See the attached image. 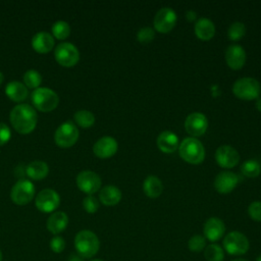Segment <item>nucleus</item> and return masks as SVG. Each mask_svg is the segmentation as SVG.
I'll return each instance as SVG.
<instances>
[{
	"label": "nucleus",
	"mask_w": 261,
	"mask_h": 261,
	"mask_svg": "<svg viewBox=\"0 0 261 261\" xmlns=\"http://www.w3.org/2000/svg\"><path fill=\"white\" fill-rule=\"evenodd\" d=\"M9 118L13 128L21 135L32 133L38 121V115L35 108L29 104L16 105L11 110Z\"/></svg>",
	"instance_id": "nucleus-1"
},
{
	"label": "nucleus",
	"mask_w": 261,
	"mask_h": 261,
	"mask_svg": "<svg viewBox=\"0 0 261 261\" xmlns=\"http://www.w3.org/2000/svg\"><path fill=\"white\" fill-rule=\"evenodd\" d=\"M74 248L82 258L94 257L100 248V241L95 232L84 229L76 233L74 238Z\"/></svg>",
	"instance_id": "nucleus-2"
},
{
	"label": "nucleus",
	"mask_w": 261,
	"mask_h": 261,
	"mask_svg": "<svg viewBox=\"0 0 261 261\" xmlns=\"http://www.w3.org/2000/svg\"><path fill=\"white\" fill-rule=\"evenodd\" d=\"M179 156L190 164H200L205 158V149L203 144L192 137L184 139L178 146Z\"/></svg>",
	"instance_id": "nucleus-3"
},
{
	"label": "nucleus",
	"mask_w": 261,
	"mask_h": 261,
	"mask_svg": "<svg viewBox=\"0 0 261 261\" xmlns=\"http://www.w3.org/2000/svg\"><path fill=\"white\" fill-rule=\"evenodd\" d=\"M31 97L35 108L42 112L54 110L59 103L58 95L48 88H38L34 90Z\"/></svg>",
	"instance_id": "nucleus-4"
},
{
	"label": "nucleus",
	"mask_w": 261,
	"mask_h": 261,
	"mask_svg": "<svg viewBox=\"0 0 261 261\" xmlns=\"http://www.w3.org/2000/svg\"><path fill=\"white\" fill-rule=\"evenodd\" d=\"M222 245L224 250L232 256H242L246 254L250 248V243L248 238L240 231L228 232L223 241Z\"/></svg>",
	"instance_id": "nucleus-5"
},
{
	"label": "nucleus",
	"mask_w": 261,
	"mask_h": 261,
	"mask_svg": "<svg viewBox=\"0 0 261 261\" xmlns=\"http://www.w3.org/2000/svg\"><path fill=\"white\" fill-rule=\"evenodd\" d=\"M232 92L239 99L254 100L260 95V85L253 77H242L233 84Z\"/></svg>",
	"instance_id": "nucleus-6"
},
{
	"label": "nucleus",
	"mask_w": 261,
	"mask_h": 261,
	"mask_svg": "<svg viewBox=\"0 0 261 261\" xmlns=\"http://www.w3.org/2000/svg\"><path fill=\"white\" fill-rule=\"evenodd\" d=\"M79 136L80 133L75 124L72 121H66L55 130L54 141L60 148H70L76 143Z\"/></svg>",
	"instance_id": "nucleus-7"
},
{
	"label": "nucleus",
	"mask_w": 261,
	"mask_h": 261,
	"mask_svg": "<svg viewBox=\"0 0 261 261\" xmlns=\"http://www.w3.org/2000/svg\"><path fill=\"white\" fill-rule=\"evenodd\" d=\"M35 196V186L29 179L21 178L17 180L10 192V198L16 205H27Z\"/></svg>",
	"instance_id": "nucleus-8"
},
{
	"label": "nucleus",
	"mask_w": 261,
	"mask_h": 261,
	"mask_svg": "<svg viewBox=\"0 0 261 261\" xmlns=\"http://www.w3.org/2000/svg\"><path fill=\"white\" fill-rule=\"evenodd\" d=\"M55 60L64 67H72L80 60V52L71 43H60L54 51Z\"/></svg>",
	"instance_id": "nucleus-9"
},
{
	"label": "nucleus",
	"mask_w": 261,
	"mask_h": 261,
	"mask_svg": "<svg viewBox=\"0 0 261 261\" xmlns=\"http://www.w3.org/2000/svg\"><path fill=\"white\" fill-rule=\"evenodd\" d=\"M35 203L39 211L50 213L58 208L60 204V197L54 190L44 189L37 195Z\"/></svg>",
	"instance_id": "nucleus-10"
},
{
	"label": "nucleus",
	"mask_w": 261,
	"mask_h": 261,
	"mask_svg": "<svg viewBox=\"0 0 261 261\" xmlns=\"http://www.w3.org/2000/svg\"><path fill=\"white\" fill-rule=\"evenodd\" d=\"M176 18V13L172 8L163 7L157 11L154 17V28L159 33H169L174 28Z\"/></svg>",
	"instance_id": "nucleus-11"
},
{
	"label": "nucleus",
	"mask_w": 261,
	"mask_h": 261,
	"mask_svg": "<svg viewBox=\"0 0 261 261\" xmlns=\"http://www.w3.org/2000/svg\"><path fill=\"white\" fill-rule=\"evenodd\" d=\"M76 186L82 192L88 195H92L100 190L101 178L94 171L84 170L76 176Z\"/></svg>",
	"instance_id": "nucleus-12"
},
{
	"label": "nucleus",
	"mask_w": 261,
	"mask_h": 261,
	"mask_svg": "<svg viewBox=\"0 0 261 261\" xmlns=\"http://www.w3.org/2000/svg\"><path fill=\"white\" fill-rule=\"evenodd\" d=\"M185 128L191 136L200 137L204 135L208 128V119L201 112H193L186 118Z\"/></svg>",
	"instance_id": "nucleus-13"
},
{
	"label": "nucleus",
	"mask_w": 261,
	"mask_h": 261,
	"mask_svg": "<svg viewBox=\"0 0 261 261\" xmlns=\"http://www.w3.org/2000/svg\"><path fill=\"white\" fill-rule=\"evenodd\" d=\"M215 159L220 167L231 168L239 163L240 155L233 147L229 145H222L216 150Z\"/></svg>",
	"instance_id": "nucleus-14"
},
{
	"label": "nucleus",
	"mask_w": 261,
	"mask_h": 261,
	"mask_svg": "<svg viewBox=\"0 0 261 261\" xmlns=\"http://www.w3.org/2000/svg\"><path fill=\"white\" fill-rule=\"evenodd\" d=\"M118 145L114 138L105 136L100 138L93 146L94 154L102 159L112 157L117 151Z\"/></svg>",
	"instance_id": "nucleus-15"
},
{
	"label": "nucleus",
	"mask_w": 261,
	"mask_h": 261,
	"mask_svg": "<svg viewBox=\"0 0 261 261\" xmlns=\"http://www.w3.org/2000/svg\"><path fill=\"white\" fill-rule=\"evenodd\" d=\"M239 176L231 171H221L214 179V188L220 194L230 193L238 185Z\"/></svg>",
	"instance_id": "nucleus-16"
},
{
	"label": "nucleus",
	"mask_w": 261,
	"mask_h": 261,
	"mask_svg": "<svg viewBox=\"0 0 261 261\" xmlns=\"http://www.w3.org/2000/svg\"><path fill=\"white\" fill-rule=\"evenodd\" d=\"M203 231L205 239L214 243L223 237L225 232V225L221 219L217 217H210L206 220Z\"/></svg>",
	"instance_id": "nucleus-17"
},
{
	"label": "nucleus",
	"mask_w": 261,
	"mask_h": 261,
	"mask_svg": "<svg viewBox=\"0 0 261 261\" xmlns=\"http://www.w3.org/2000/svg\"><path fill=\"white\" fill-rule=\"evenodd\" d=\"M227 65L234 70L241 69L246 62V52L240 45H230L225 51Z\"/></svg>",
	"instance_id": "nucleus-18"
},
{
	"label": "nucleus",
	"mask_w": 261,
	"mask_h": 261,
	"mask_svg": "<svg viewBox=\"0 0 261 261\" xmlns=\"http://www.w3.org/2000/svg\"><path fill=\"white\" fill-rule=\"evenodd\" d=\"M157 147L163 153H173L176 149H178V138L177 136L170 130H163L157 137Z\"/></svg>",
	"instance_id": "nucleus-19"
},
{
	"label": "nucleus",
	"mask_w": 261,
	"mask_h": 261,
	"mask_svg": "<svg viewBox=\"0 0 261 261\" xmlns=\"http://www.w3.org/2000/svg\"><path fill=\"white\" fill-rule=\"evenodd\" d=\"M32 47L38 53H48L54 47V38L47 32H39L32 39Z\"/></svg>",
	"instance_id": "nucleus-20"
},
{
	"label": "nucleus",
	"mask_w": 261,
	"mask_h": 261,
	"mask_svg": "<svg viewBox=\"0 0 261 261\" xmlns=\"http://www.w3.org/2000/svg\"><path fill=\"white\" fill-rule=\"evenodd\" d=\"M68 224V216L66 213L62 211H57L52 213L48 219H47V229L53 233V234H58L62 232Z\"/></svg>",
	"instance_id": "nucleus-21"
},
{
	"label": "nucleus",
	"mask_w": 261,
	"mask_h": 261,
	"mask_svg": "<svg viewBox=\"0 0 261 261\" xmlns=\"http://www.w3.org/2000/svg\"><path fill=\"white\" fill-rule=\"evenodd\" d=\"M6 96L14 102H22L27 99L29 91L28 88L20 82L12 81L8 83L5 87Z\"/></svg>",
	"instance_id": "nucleus-22"
},
{
	"label": "nucleus",
	"mask_w": 261,
	"mask_h": 261,
	"mask_svg": "<svg viewBox=\"0 0 261 261\" xmlns=\"http://www.w3.org/2000/svg\"><path fill=\"white\" fill-rule=\"evenodd\" d=\"M99 199L105 206H114L121 200V192L115 186H105L99 193Z\"/></svg>",
	"instance_id": "nucleus-23"
},
{
	"label": "nucleus",
	"mask_w": 261,
	"mask_h": 261,
	"mask_svg": "<svg viewBox=\"0 0 261 261\" xmlns=\"http://www.w3.org/2000/svg\"><path fill=\"white\" fill-rule=\"evenodd\" d=\"M195 34L200 40L209 41L215 34V25L210 19L202 17L195 24Z\"/></svg>",
	"instance_id": "nucleus-24"
},
{
	"label": "nucleus",
	"mask_w": 261,
	"mask_h": 261,
	"mask_svg": "<svg viewBox=\"0 0 261 261\" xmlns=\"http://www.w3.org/2000/svg\"><path fill=\"white\" fill-rule=\"evenodd\" d=\"M27 175L34 180H40L45 178L49 173V167L46 162L37 160L28 164L25 167Z\"/></svg>",
	"instance_id": "nucleus-25"
},
{
	"label": "nucleus",
	"mask_w": 261,
	"mask_h": 261,
	"mask_svg": "<svg viewBox=\"0 0 261 261\" xmlns=\"http://www.w3.org/2000/svg\"><path fill=\"white\" fill-rule=\"evenodd\" d=\"M143 191L149 198H158L163 191L162 181L155 175H149L143 182Z\"/></svg>",
	"instance_id": "nucleus-26"
},
{
	"label": "nucleus",
	"mask_w": 261,
	"mask_h": 261,
	"mask_svg": "<svg viewBox=\"0 0 261 261\" xmlns=\"http://www.w3.org/2000/svg\"><path fill=\"white\" fill-rule=\"evenodd\" d=\"M204 257L207 261H222L224 252L219 245L212 243L204 249Z\"/></svg>",
	"instance_id": "nucleus-27"
},
{
	"label": "nucleus",
	"mask_w": 261,
	"mask_h": 261,
	"mask_svg": "<svg viewBox=\"0 0 261 261\" xmlns=\"http://www.w3.org/2000/svg\"><path fill=\"white\" fill-rule=\"evenodd\" d=\"M74 121L77 125L88 128L95 123V116L91 111L80 110L74 113Z\"/></svg>",
	"instance_id": "nucleus-28"
},
{
	"label": "nucleus",
	"mask_w": 261,
	"mask_h": 261,
	"mask_svg": "<svg viewBox=\"0 0 261 261\" xmlns=\"http://www.w3.org/2000/svg\"><path fill=\"white\" fill-rule=\"evenodd\" d=\"M42 83V75L35 69H30L23 74V85L28 89H38Z\"/></svg>",
	"instance_id": "nucleus-29"
},
{
	"label": "nucleus",
	"mask_w": 261,
	"mask_h": 261,
	"mask_svg": "<svg viewBox=\"0 0 261 261\" xmlns=\"http://www.w3.org/2000/svg\"><path fill=\"white\" fill-rule=\"evenodd\" d=\"M52 34L57 40H65L70 34V27L66 21L58 20L52 25Z\"/></svg>",
	"instance_id": "nucleus-30"
},
{
	"label": "nucleus",
	"mask_w": 261,
	"mask_h": 261,
	"mask_svg": "<svg viewBox=\"0 0 261 261\" xmlns=\"http://www.w3.org/2000/svg\"><path fill=\"white\" fill-rule=\"evenodd\" d=\"M242 173L247 177H256L261 171L260 164L256 160H246L241 166Z\"/></svg>",
	"instance_id": "nucleus-31"
},
{
	"label": "nucleus",
	"mask_w": 261,
	"mask_h": 261,
	"mask_svg": "<svg viewBox=\"0 0 261 261\" xmlns=\"http://www.w3.org/2000/svg\"><path fill=\"white\" fill-rule=\"evenodd\" d=\"M246 34V27L243 22L236 21L231 23L227 30V36L231 41H238L242 39Z\"/></svg>",
	"instance_id": "nucleus-32"
},
{
	"label": "nucleus",
	"mask_w": 261,
	"mask_h": 261,
	"mask_svg": "<svg viewBox=\"0 0 261 261\" xmlns=\"http://www.w3.org/2000/svg\"><path fill=\"white\" fill-rule=\"evenodd\" d=\"M189 250L195 253H199L206 248V239L201 234L193 236L188 242Z\"/></svg>",
	"instance_id": "nucleus-33"
},
{
	"label": "nucleus",
	"mask_w": 261,
	"mask_h": 261,
	"mask_svg": "<svg viewBox=\"0 0 261 261\" xmlns=\"http://www.w3.org/2000/svg\"><path fill=\"white\" fill-rule=\"evenodd\" d=\"M155 38V32L153 29L149 27H145L139 30L137 34V39L142 44H148L151 43Z\"/></svg>",
	"instance_id": "nucleus-34"
},
{
	"label": "nucleus",
	"mask_w": 261,
	"mask_h": 261,
	"mask_svg": "<svg viewBox=\"0 0 261 261\" xmlns=\"http://www.w3.org/2000/svg\"><path fill=\"white\" fill-rule=\"evenodd\" d=\"M83 206L88 213L92 214L97 212V210L99 209V202L94 196L89 195L83 200Z\"/></svg>",
	"instance_id": "nucleus-35"
},
{
	"label": "nucleus",
	"mask_w": 261,
	"mask_h": 261,
	"mask_svg": "<svg viewBox=\"0 0 261 261\" xmlns=\"http://www.w3.org/2000/svg\"><path fill=\"white\" fill-rule=\"evenodd\" d=\"M249 216L255 221H261V201H254L248 207Z\"/></svg>",
	"instance_id": "nucleus-36"
},
{
	"label": "nucleus",
	"mask_w": 261,
	"mask_h": 261,
	"mask_svg": "<svg viewBox=\"0 0 261 261\" xmlns=\"http://www.w3.org/2000/svg\"><path fill=\"white\" fill-rule=\"evenodd\" d=\"M50 248L54 253H61L65 248V241L62 237L55 236L50 241Z\"/></svg>",
	"instance_id": "nucleus-37"
},
{
	"label": "nucleus",
	"mask_w": 261,
	"mask_h": 261,
	"mask_svg": "<svg viewBox=\"0 0 261 261\" xmlns=\"http://www.w3.org/2000/svg\"><path fill=\"white\" fill-rule=\"evenodd\" d=\"M11 137V132L8 125L3 122H0V146L5 145Z\"/></svg>",
	"instance_id": "nucleus-38"
},
{
	"label": "nucleus",
	"mask_w": 261,
	"mask_h": 261,
	"mask_svg": "<svg viewBox=\"0 0 261 261\" xmlns=\"http://www.w3.org/2000/svg\"><path fill=\"white\" fill-rule=\"evenodd\" d=\"M196 17H197V14H196V12H195V11H193V10H189V11L187 12V19H188L189 21H193V20H195V19H196Z\"/></svg>",
	"instance_id": "nucleus-39"
},
{
	"label": "nucleus",
	"mask_w": 261,
	"mask_h": 261,
	"mask_svg": "<svg viewBox=\"0 0 261 261\" xmlns=\"http://www.w3.org/2000/svg\"><path fill=\"white\" fill-rule=\"evenodd\" d=\"M68 261H84V258H82L77 254H71L70 257L68 258Z\"/></svg>",
	"instance_id": "nucleus-40"
},
{
	"label": "nucleus",
	"mask_w": 261,
	"mask_h": 261,
	"mask_svg": "<svg viewBox=\"0 0 261 261\" xmlns=\"http://www.w3.org/2000/svg\"><path fill=\"white\" fill-rule=\"evenodd\" d=\"M256 108H257V110L259 112H261V98L257 99V101H256Z\"/></svg>",
	"instance_id": "nucleus-41"
},
{
	"label": "nucleus",
	"mask_w": 261,
	"mask_h": 261,
	"mask_svg": "<svg viewBox=\"0 0 261 261\" xmlns=\"http://www.w3.org/2000/svg\"><path fill=\"white\" fill-rule=\"evenodd\" d=\"M231 261H249V260H247V259H245V258H237V259H233V260H231Z\"/></svg>",
	"instance_id": "nucleus-42"
},
{
	"label": "nucleus",
	"mask_w": 261,
	"mask_h": 261,
	"mask_svg": "<svg viewBox=\"0 0 261 261\" xmlns=\"http://www.w3.org/2000/svg\"><path fill=\"white\" fill-rule=\"evenodd\" d=\"M4 81V76H3V74H2V72L0 71V85L2 84V82Z\"/></svg>",
	"instance_id": "nucleus-43"
},
{
	"label": "nucleus",
	"mask_w": 261,
	"mask_h": 261,
	"mask_svg": "<svg viewBox=\"0 0 261 261\" xmlns=\"http://www.w3.org/2000/svg\"><path fill=\"white\" fill-rule=\"evenodd\" d=\"M90 261H103V260H100V259H93V260H90Z\"/></svg>",
	"instance_id": "nucleus-44"
},
{
	"label": "nucleus",
	"mask_w": 261,
	"mask_h": 261,
	"mask_svg": "<svg viewBox=\"0 0 261 261\" xmlns=\"http://www.w3.org/2000/svg\"><path fill=\"white\" fill-rule=\"evenodd\" d=\"M256 261H261V255L256 259Z\"/></svg>",
	"instance_id": "nucleus-45"
},
{
	"label": "nucleus",
	"mask_w": 261,
	"mask_h": 261,
	"mask_svg": "<svg viewBox=\"0 0 261 261\" xmlns=\"http://www.w3.org/2000/svg\"><path fill=\"white\" fill-rule=\"evenodd\" d=\"M2 260V253H1V251H0V261Z\"/></svg>",
	"instance_id": "nucleus-46"
}]
</instances>
